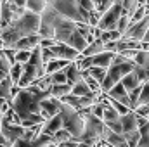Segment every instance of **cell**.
I'll use <instances>...</instances> for the list:
<instances>
[{"instance_id":"cell-29","label":"cell","mask_w":149,"mask_h":147,"mask_svg":"<svg viewBox=\"0 0 149 147\" xmlns=\"http://www.w3.org/2000/svg\"><path fill=\"white\" fill-rule=\"evenodd\" d=\"M49 3H50V0H28V2H26V9L42 14V12L49 7Z\"/></svg>"},{"instance_id":"cell-25","label":"cell","mask_w":149,"mask_h":147,"mask_svg":"<svg viewBox=\"0 0 149 147\" xmlns=\"http://www.w3.org/2000/svg\"><path fill=\"white\" fill-rule=\"evenodd\" d=\"M71 94H74V95H95L92 92V88L88 87V83L85 81V78H81L74 83L73 88H71Z\"/></svg>"},{"instance_id":"cell-46","label":"cell","mask_w":149,"mask_h":147,"mask_svg":"<svg viewBox=\"0 0 149 147\" xmlns=\"http://www.w3.org/2000/svg\"><path fill=\"white\" fill-rule=\"evenodd\" d=\"M92 114L102 118L104 116V102H94L92 104Z\"/></svg>"},{"instance_id":"cell-51","label":"cell","mask_w":149,"mask_h":147,"mask_svg":"<svg viewBox=\"0 0 149 147\" xmlns=\"http://www.w3.org/2000/svg\"><path fill=\"white\" fill-rule=\"evenodd\" d=\"M2 101H3V99H2V97H0V102H2Z\"/></svg>"},{"instance_id":"cell-21","label":"cell","mask_w":149,"mask_h":147,"mask_svg":"<svg viewBox=\"0 0 149 147\" xmlns=\"http://www.w3.org/2000/svg\"><path fill=\"white\" fill-rule=\"evenodd\" d=\"M14 87H16V85H14V81H12L10 76L3 78V80L0 81V97H2V99H7V101H12Z\"/></svg>"},{"instance_id":"cell-52","label":"cell","mask_w":149,"mask_h":147,"mask_svg":"<svg viewBox=\"0 0 149 147\" xmlns=\"http://www.w3.org/2000/svg\"><path fill=\"white\" fill-rule=\"evenodd\" d=\"M0 31H2V26H0Z\"/></svg>"},{"instance_id":"cell-38","label":"cell","mask_w":149,"mask_h":147,"mask_svg":"<svg viewBox=\"0 0 149 147\" xmlns=\"http://www.w3.org/2000/svg\"><path fill=\"white\" fill-rule=\"evenodd\" d=\"M31 55H33V50H30V49H23V50H17V52H16V61L26 64V62H30Z\"/></svg>"},{"instance_id":"cell-42","label":"cell","mask_w":149,"mask_h":147,"mask_svg":"<svg viewBox=\"0 0 149 147\" xmlns=\"http://www.w3.org/2000/svg\"><path fill=\"white\" fill-rule=\"evenodd\" d=\"M114 3H116V0H97V2H95V9H97L101 14H104L108 9H111Z\"/></svg>"},{"instance_id":"cell-35","label":"cell","mask_w":149,"mask_h":147,"mask_svg":"<svg viewBox=\"0 0 149 147\" xmlns=\"http://www.w3.org/2000/svg\"><path fill=\"white\" fill-rule=\"evenodd\" d=\"M134 71L137 73V76H139V80H141L142 83H146V81H149V64H142V66L135 64Z\"/></svg>"},{"instance_id":"cell-18","label":"cell","mask_w":149,"mask_h":147,"mask_svg":"<svg viewBox=\"0 0 149 147\" xmlns=\"http://www.w3.org/2000/svg\"><path fill=\"white\" fill-rule=\"evenodd\" d=\"M121 123H123V132H132V130H139V116L137 112L132 109L127 114H121Z\"/></svg>"},{"instance_id":"cell-31","label":"cell","mask_w":149,"mask_h":147,"mask_svg":"<svg viewBox=\"0 0 149 147\" xmlns=\"http://www.w3.org/2000/svg\"><path fill=\"white\" fill-rule=\"evenodd\" d=\"M23 71H24V64H23V62H14V64H12L9 76L12 78V81H14L16 87H19V80H21V76H23Z\"/></svg>"},{"instance_id":"cell-43","label":"cell","mask_w":149,"mask_h":147,"mask_svg":"<svg viewBox=\"0 0 149 147\" xmlns=\"http://www.w3.org/2000/svg\"><path fill=\"white\" fill-rule=\"evenodd\" d=\"M52 81H54V83H68V74H66V69H61V71L52 73Z\"/></svg>"},{"instance_id":"cell-19","label":"cell","mask_w":149,"mask_h":147,"mask_svg":"<svg viewBox=\"0 0 149 147\" xmlns=\"http://www.w3.org/2000/svg\"><path fill=\"white\" fill-rule=\"evenodd\" d=\"M66 43H68V45H71V47H74V49H76V50H80V52H83V50L87 49V45H88L87 38L78 31V28L74 30L71 35H70V38H68V42H66Z\"/></svg>"},{"instance_id":"cell-3","label":"cell","mask_w":149,"mask_h":147,"mask_svg":"<svg viewBox=\"0 0 149 147\" xmlns=\"http://www.w3.org/2000/svg\"><path fill=\"white\" fill-rule=\"evenodd\" d=\"M50 5L64 17H70L73 21H83L80 14V3L78 0H50Z\"/></svg>"},{"instance_id":"cell-6","label":"cell","mask_w":149,"mask_h":147,"mask_svg":"<svg viewBox=\"0 0 149 147\" xmlns=\"http://www.w3.org/2000/svg\"><path fill=\"white\" fill-rule=\"evenodd\" d=\"M123 12H125L123 5L116 2L111 9H108V10L101 16V21H99L97 26L102 28L104 31H108V30H116V28H118V21H120V17H121Z\"/></svg>"},{"instance_id":"cell-47","label":"cell","mask_w":149,"mask_h":147,"mask_svg":"<svg viewBox=\"0 0 149 147\" xmlns=\"http://www.w3.org/2000/svg\"><path fill=\"white\" fill-rule=\"evenodd\" d=\"M78 3H80V7H83V9H87V10H95V2L94 0H78Z\"/></svg>"},{"instance_id":"cell-11","label":"cell","mask_w":149,"mask_h":147,"mask_svg":"<svg viewBox=\"0 0 149 147\" xmlns=\"http://www.w3.org/2000/svg\"><path fill=\"white\" fill-rule=\"evenodd\" d=\"M0 37L3 38V42H5V45H7V49H14V45H16L21 38L24 37V35H23V31L19 30V26L14 23V24H10V26L3 28V30L0 31Z\"/></svg>"},{"instance_id":"cell-4","label":"cell","mask_w":149,"mask_h":147,"mask_svg":"<svg viewBox=\"0 0 149 147\" xmlns=\"http://www.w3.org/2000/svg\"><path fill=\"white\" fill-rule=\"evenodd\" d=\"M61 19V14L49 3V7L42 12V23H40V35L42 37H54L56 24Z\"/></svg>"},{"instance_id":"cell-30","label":"cell","mask_w":149,"mask_h":147,"mask_svg":"<svg viewBox=\"0 0 149 147\" xmlns=\"http://www.w3.org/2000/svg\"><path fill=\"white\" fill-rule=\"evenodd\" d=\"M42 125H43V123H37V125H33V126H26V132H24L23 137L30 142V146H31V142L37 139L38 135L42 133Z\"/></svg>"},{"instance_id":"cell-45","label":"cell","mask_w":149,"mask_h":147,"mask_svg":"<svg viewBox=\"0 0 149 147\" xmlns=\"http://www.w3.org/2000/svg\"><path fill=\"white\" fill-rule=\"evenodd\" d=\"M106 125L111 128L113 132L123 133V123H121V118H120V119H114V121H106Z\"/></svg>"},{"instance_id":"cell-37","label":"cell","mask_w":149,"mask_h":147,"mask_svg":"<svg viewBox=\"0 0 149 147\" xmlns=\"http://www.w3.org/2000/svg\"><path fill=\"white\" fill-rule=\"evenodd\" d=\"M130 24H132V19H130V16H128L127 12H123V14H121V17H120V21H118V28H116V30H118V31L123 35V33L128 30V26H130Z\"/></svg>"},{"instance_id":"cell-33","label":"cell","mask_w":149,"mask_h":147,"mask_svg":"<svg viewBox=\"0 0 149 147\" xmlns=\"http://www.w3.org/2000/svg\"><path fill=\"white\" fill-rule=\"evenodd\" d=\"M10 68H12V62H10L9 57L3 54V55L0 57V81L10 74Z\"/></svg>"},{"instance_id":"cell-15","label":"cell","mask_w":149,"mask_h":147,"mask_svg":"<svg viewBox=\"0 0 149 147\" xmlns=\"http://www.w3.org/2000/svg\"><path fill=\"white\" fill-rule=\"evenodd\" d=\"M38 78H40V74H38L37 66H35L33 62H26V64H24L23 76H21V80H19V87L24 88V87L31 85V83H33L35 80H38Z\"/></svg>"},{"instance_id":"cell-27","label":"cell","mask_w":149,"mask_h":147,"mask_svg":"<svg viewBox=\"0 0 149 147\" xmlns=\"http://www.w3.org/2000/svg\"><path fill=\"white\" fill-rule=\"evenodd\" d=\"M54 139H56V142H57V146H64V144H68V142H71L74 140L73 135H71V132L68 130V128H59L56 133H54Z\"/></svg>"},{"instance_id":"cell-7","label":"cell","mask_w":149,"mask_h":147,"mask_svg":"<svg viewBox=\"0 0 149 147\" xmlns=\"http://www.w3.org/2000/svg\"><path fill=\"white\" fill-rule=\"evenodd\" d=\"M149 30V14L146 17H142L141 21H137V23H132L130 26H128V30L121 35V38H125V40H139V42H142L144 37H146V33H148Z\"/></svg>"},{"instance_id":"cell-9","label":"cell","mask_w":149,"mask_h":147,"mask_svg":"<svg viewBox=\"0 0 149 147\" xmlns=\"http://www.w3.org/2000/svg\"><path fill=\"white\" fill-rule=\"evenodd\" d=\"M74 30H76V21L73 19H70V17H64V16H61V19L57 21V24H56V33H54V38L57 40V42H68V38L70 35L73 33Z\"/></svg>"},{"instance_id":"cell-34","label":"cell","mask_w":149,"mask_h":147,"mask_svg":"<svg viewBox=\"0 0 149 147\" xmlns=\"http://www.w3.org/2000/svg\"><path fill=\"white\" fill-rule=\"evenodd\" d=\"M87 71L92 74L95 80H99V81L102 83V81H104V78H106V74H108V68H101V66H90Z\"/></svg>"},{"instance_id":"cell-17","label":"cell","mask_w":149,"mask_h":147,"mask_svg":"<svg viewBox=\"0 0 149 147\" xmlns=\"http://www.w3.org/2000/svg\"><path fill=\"white\" fill-rule=\"evenodd\" d=\"M64 125H63V114L59 112V114H56V116H52V118H47L45 121H43V125H42V133H49V135H54L59 128H63Z\"/></svg>"},{"instance_id":"cell-28","label":"cell","mask_w":149,"mask_h":147,"mask_svg":"<svg viewBox=\"0 0 149 147\" xmlns=\"http://www.w3.org/2000/svg\"><path fill=\"white\" fill-rule=\"evenodd\" d=\"M33 147H40V146H57L54 135H49V133H40L37 139L31 142Z\"/></svg>"},{"instance_id":"cell-2","label":"cell","mask_w":149,"mask_h":147,"mask_svg":"<svg viewBox=\"0 0 149 147\" xmlns=\"http://www.w3.org/2000/svg\"><path fill=\"white\" fill-rule=\"evenodd\" d=\"M61 114H63V125L64 128H68L73 135V139L76 140L83 130H85V118L80 114V111L74 109L73 106L70 104H64L63 102V107H61Z\"/></svg>"},{"instance_id":"cell-48","label":"cell","mask_w":149,"mask_h":147,"mask_svg":"<svg viewBox=\"0 0 149 147\" xmlns=\"http://www.w3.org/2000/svg\"><path fill=\"white\" fill-rule=\"evenodd\" d=\"M134 111H135L137 114H141V116H146V118H149V104H139V106H137Z\"/></svg>"},{"instance_id":"cell-14","label":"cell","mask_w":149,"mask_h":147,"mask_svg":"<svg viewBox=\"0 0 149 147\" xmlns=\"http://www.w3.org/2000/svg\"><path fill=\"white\" fill-rule=\"evenodd\" d=\"M102 140L108 144V146H116V147H127V139L123 133H118V132H113L111 128L106 125L104 126V132H102Z\"/></svg>"},{"instance_id":"cell-5","label":"cell","mask_w":149,"mask_h":147,"mask_svg":"<svg viewBox=\"0 0 149 147\" xmlns=\"http://www.w3.org/2000/svg\"><path fill=\"white\" fill-rule=\"evenodd\" d=\"M40 23H42V14L33 12L30 9H26V12L19 17V21H16V24L19 26V30L23 31V35L40 33Z\"/></svg>"},{"instance_id":"cell-12","label":"cell","mask_w":149,"mask_h":147,"mask_svg":"<svg viewBox=\"0 0 149 147\" xmlns=\"http://www.w3.org/2000/svg\"><path fill=\"white\" fill-rule=\"evenodd\" d=\"M52 49V52H54V55L56 57H63V59H70V61H76L78 57H80V50H76L74 47L71 45H68V43H64V42H57L54 47H50Z\"/></svg>"},{"instance_id":"cell-44","label":"cell","mask_w":149,"mask_h":147,"mask_svg":"<svg viewBox=\"0 0 149 147\" xmlns=\"http://www.w3.org/2000/svg\"><path fill=\"white\" fill-rule=\"evenodd\" d=\"M149 12H148V9H146V5H139V9L135 10V14L132 16V23H137V21H141L142 17H146Z\"/></svg>"},{"instance_id":"cell-50","label":"cell","mask_w":149,"mask_h":147,"mask_svg":"<svg viewBox=\"0 0 149 147\" xmlns=\"http://www.w3.org/2000/svg\"><path fill=\"white\" fill-rule=\"evenodd\" d=\"M142 42H149V30H148V33H146V37H144V40Z\"/></svg>"},{"instance_id":"cell-8","label":"cell","mask_w":149,"mask_h":147,"mask_svg":"<svg viewBox=\"0 0 149 147\" xmlns=\"http://www.w3.org/2000/svg\"><path fill=\"white\" fill-rule=\"evenodd\" d=\"M61 107H63V101L54 97V95H47L40 101V114L47 119V118H52L56 114L61 112Z\"/></svg>"},{"instance_id":"cell-22","label":"cell","mask_w":149,"mask_h":147,"mask_svg":"<svg viewBox=\"0 0 149 147\" xmlns=\"http://www.w3.org/2000/svg\"><path fill=\"white\" fill-rule=\"evenodd\" d=\"M66 74H68V83H71V85H74L78 80L83 78V71L80 69V66L76 64V61L70 62V66L66 68Z\"/></svg>"},{"instance_id":"cell-13","label":"cell","mask_w":149,"mask_h":147,"mask_svg":"<svg viewBox=\"0 0 149 147\" xmlns=\"http://www.w3.org/2000/svg\"><path fill=\"white\" fill-rule=\"evenodd\" d=\"M109 97L113 99H116V101H120V102H123V104H127L130 109H132V101H130V94H128V90H127V87L123 85V81H118L116 85H113L111 88L106 92Z\"/></svg>"},{"instance_id":"cell-49","label":"cell","mask_w":149,"mask_h":147,"mask_svg":"<svg viewBox=\"0 0 149 147\" xmlns=\"http://www.w3.org/2000/svg\"><path fill=\"white\" fill-rule=\"evenodd\" d=\"M0 146H10V142H9V139L0 132Z\"/></svg>"},{"instance_id":"cell-23","label":"cell","mask_w":149,"mask_h":147,"mask_svg":"<svg viewBox=\"0 0 149 147\" xmlns=\"http://www.w3.org/2000/svg\"><path fill=\"white\" fill-rule=\"evenodd\" d=\"M71 88H73L71 83H52V87L49 88V92H50V95L61 99L66 94H71Z\"/></svg>"},{"instance_id":"cell-41","label":"cell","mask_w":149,"mask_h":147,"mask_svg":"<svg viewBox=\"0 0 149 147\" xmlns=\"http://www.w3.org/2000/svg\"><path fill=\"white\" fill-rule=\"evenodd\" d=\"M139 104H149V81L142 83V90H141V95H139V101H137V106ZM135 106V107H137Z\"/></svg>"},{"instance_id":"cell-32","label":"cell","mask_w":149,"mask_h":147,"mask_svg":"<svg viewBox=\"0 0 149 147\" xmlns=\"http://www.w3.org/2000/svg\"><path fill=\"white\" fill-rule=\"evenodd\" d=\"M127 144L130 147H139V140H141V128L139 130H132V132H123Z\"/></svg>"},{"instance_id":"cell-24","label":"cell","mask_w":149,"mask_h":147,"mask_svg":"<svg viewBox=\"0 0 149 147\" xmlns=\"http://www.w3.org/2000/svg\"><path fill=\"white\" fill-rule=\"evenodd\" d=\"M104 50H106V43H104L101 38H97L95 42L88 43L87 49H85L81 54H83V55H97V54H101V52H104Z\"/></svg>"},{"instance_id":"cell-1","label":"cell","mask_w":149,"mask_h":147,"mask_svg":"<svg viewBox=\"0 0 149 147\" xmlns=\"http://www.w3.org/2000/svg\"><path fill=\"white\" fill-rule=\"evenodd\" d=\"M134 68H135V61L134 59H128V57H125L121 54H116L114 61L111 62V66L108 68V74H106V78L102 81V90L108 92L113 85L121 81V78L125 74L134 71Z\"/></svg>"},{"instance_id":"cell-36","label":"cell","mask_w":149,"mask_h":147,"mask_svg":"<svg viewBox=\"0 0 149 147\" xmlns=\"http://www.w3.org/2000/svg\"><path fill=\"white\" fill-rule=\"evenodd\" d=\"M33 83H35V85H38V87H40L42 90H49V88L52 87V83H54V81H52V74H49V73H47V74H43L42 78L35 80Z\"/></svg>"},{"instance_id":"cell-26","label":"cell","mask_w":149,"mask_h":147,"mask_svg":"<svg viewBox=\"0 0 149 147\" xmlns=\"http://www.w3.org/2000/svg\"><path fill=\"white\" fill-rule=\"evenodd\" d=\"M121 81H123V85L127 87V90L130 92V90H134L135 87H139V85H142V81L139 80V76L135 71H130L128 74H125L123 78H121Z\"/></svg>"},{"instance_id":"cell-16","label":"cell","mask_w":149,"mask_h":147,"mask_svg":"<svg viewBox=\"0 0 149 147\" xmlns=\"http://www.w3.org/2000/svg\"><path fill=\"white\" fill-rule=\"evenodd\" d=\"M40 42H42V35H40V33H30V35H24V37L21 38V40L14 45V49H16V50H23V49L33 50L37 45H40Z\"/></svg>"},{"instance_id":"cell-39","label":"cell","mask_w":149,"mask_h":147,"mask_svg":"<svg viewBox=\"0 0 149 147\" xmlns=\"http://www.w3.org/2000/svg\"><path fill=\"white\" fill-rule=\"evenodd\" d=\"M139 147H149V123L144 126H141V140H139Z\"/></svg>"},{"instance_id":"cell-10","label":"cell","mask_w":149,"mask_h":147,"mask_svg":"<svg viewBox=\"0 0 149 147\" xmlns=\"http://www.w3.org/2000/svg\"><path fill=\"white\" fill-rule=\"evenodd\" d=\"M24 132H26L24 125H14V123H9V121H3V118H2V133L9 139L10 146H14L16 140L24 135Z\"/></svg>"},{"instance_id":"cell-20","label":"cell","mask_w":149,"mask_h":147,"mask_svg":"<svg viewBox=\"0 0 149 147\" xmlns=\"http://www.w3.org/2000/svg\"><path fill=\"white\" fill-rule=\"evenodd\" d=\"M70 59H63V57H54L52 61H49L47 64H45V71L49 74L56 73V71H61V69H66L68 66H70Z\"/></svg>"},{"instance_id":"cell-40","label":"cell","mask_w":149,"mask_h":147,"mask_svg":"<svg viewBox=\"0 0 149 147\" xmlns=\"http://www.w3.org/2000/svg\"><path fill=\"white\" fill-rule=\"evenodd\" d=\"M120 38H121V33L118 30H108V31H102L101 40L106 43V42H113V40H120Z\"/></svg>"}]
</instances>
